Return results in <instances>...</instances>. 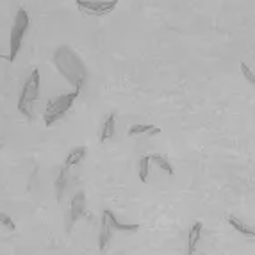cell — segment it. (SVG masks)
Listing matches in <instances>:
<instances>
[{
  "label": "cell",
  "instance_id": "6da1fadb",
  "mask_svg": "<svg viewBox=\"0 0 255 255\" xmlns=\"http://www.w3.org/2000/svg\"><path fill=\"white\" fill-rule=\"evenodd\" d=\"M54 63L59 70L61 75L66 79V81L72 82L75 88L81 90L86 82V66L81 61V57L75 54L70 47H59L55 52Z\"/></svg>",
  "mask_w": 255,
  "mask_h": 255
},
{
  "label": "cell",
  "instance_id": "7a4b0ae2",
  "mask_svg": "<svg viewBox=\"0 0 255 255\" xmlns=\"http://www.w3.org/2000/svg\"><path fill=\"white\" fill-rule=\"evenodd\" d=\"M39 90H41V75L39 70H32L30 75L23 82L20 98H18V111L25 116L27 120H32V113H34V104L39 97Z\"/></svg>",
  "mask_w": 255,
  "mask_h": 255
},
{
  "label": "cell",
  "instance_id": "3957f363",
  "mask_svg": "<svg viewBox=\"0 0 255 255\" xmlns=\"http://www.w3.org/2000/svg\"><path fill=\"white\" fill-rule=\"evenodd\" d=\"M30 25V18L27 13L25 7H20L16 11L13 18V23H11V32H9V54H7V61L13 63L18 57L21 50V45H23V38H25L27 30Z\"/></svg>",
  "mask_w": 255,
  "mask_h": 255
},
{
  "label": "cell",
  "instance_id": "277c9868",
  "mask_svg": "<svg viewBox=\"0 0 255 255\" xmlns=\"http://www.w3.org/2000/svg\"><path fill=\"white\" fill-rule=\"evenodd\" d=\"M79 93H81V90L75 88L73 91H68V93L57 95V97L50 98V102L47 104L45 113H43V122H45V125L52 127L54 124H57V122L72 109L73 102H75V98L79 97Z\"/></svg>",
  "mask_w": 255,
  "mask_h": 255
},
{
  "label": "cell",
  "instance_id": "5b68a950",
  "mask_svg": "<svg viewBox=\"0 0 255 255\" xmlns=\"http://www.w3.org/2000/svg\"><path fill=\"white\" fill-rule=\"evenodd\" d=\"M75 4L84 16H104L115 11L118 0H75Z\"/></svg>",
  "mask_w": 255,
  "mask_h": 255
},
{
  "label": "cell",
  "instance_id": "8992f818",
  "mask_svg": "<svg viewBox=\"0 0 255 255\" xmlns=\"http://www.w3.org/2000/svg\"><path fill=\"white\" fill-rule=\"evenodd\" d=\"M86 211H88V205H86V195L82 191L75 193L73 198L70 200V209H68V216H66V230L72 232L73 225L77 221H81L86 216Z\"/></svg>",
  "mask_w": 255,
  "mask_h": 255
},
{
  "label": "cell",
  "instance_id": "52a82bcc",
  "mask_svg": "<svg viewBox=\"0 0 255 255\" xmlns=\"http://www.w3.org/2000/svg\"><path fill=\"white\" fill-rule=\"evenodd\" d=\"M102 218L107 221V225L111 227L113 230H118V232H136L139 230V225L137 223H122V221L116 218V214L109 209H106L102 214Z\"/></svg>",
  "mask_w": 255,
  "mask_h": 255
},
{
  "label": "cell",
  "instance_id": "ba28073f",
  "mask_svg": "<svg viewBox=\"0 0 255 255\" xmlns=\"http://www.w3.org/2000/svg\"><path fill=\"white\" fill-rule=\"evenodd\" d=\"M202 221H195L189 230V236H187V254L189 255H195L196 248H198V243H200L202 238Z\"/></svg>",
  "mask_w": 255,
  "mask_h": 255
},
{
  "label": "cell",
  "instance_id": "9c48e42d",
  "mask_svg": "<svg viewBox=\"0 0 255 255\" xmlns=\"http://www.w3.org/2000/svg\"><path fill=\"white\" fill-rule=\"evenodd\" d=\"M111 241H113V229L102 218V227H100V234H98V250H100V254H106Z\"/></svg>",
  "mask_w": 255,
  "mask_h": 255
},
{
  "label": "cell",
  "instance_id": "30bf717a",
  "mask_svg": "<svg viewBox=\"0 0 255 255\" xmlns=\"http://www.w3.org/2000/svg\"><path fill=\"white\" fill-rule=\"evenodd\" d=\"M66 187H68V170L63 166L59 170L57 179H55V200L57 202L63 200V195H64V191H66Z\"/></svg>",
  "mask_w": 255,
  "mask_h": 255
},
{
  "label": "cell",
  "instance_id": "8fae6325",
  "mask_svg": "<svg viewBox=\"0 0 255 255\" xmlns=\"http://www.w3.org/2000/svg\"><path fill=\"white\" fill-rule=\"evenodd\" d=\"M86 155H88V148L86 146H77V148H73L72 152L68 153V157H66V161H64V168L66 170H70L72 166L79 164L81 161H84Z\"/></svg>",
  "mask_w": 255,
  "mask_h": 255
},
{
  "label": "cell",
  "instance_id": "7c38bea8",
  "mask_svg": "<svg viewBox=\"0 0 255 255\" xmlns=\"http://www.w3.org/2000/svg\"><path fill=\"white\" fill-rule=\"evenodd\" d=\"M115 127H116V115L115 113H111L106 120H104V125L100 128V141L106 143L109 137L115 136Z\"/></svg>",
  "mask_w": 255,
  "mask_h": 255
},
{
  "label": "cell",
  "instance_id": "4fadbf2b",
  "mask_svg": "<svg viewBox=\"0 0 255 255\" xmlns=\"http://www.w3.org/2000/svg\"><path fill=\"white\" fill-rule=\"evenodd\" d=\"M229 225L232 227V229L236 230V232H239L241 236H245V238H255V230L252 229V227H248L247 223H243L239 218L236 216H229Z\"/></svg>",
  "mask_w": 255,
  "mask_h": 255
},
{
  "label": "cell",
  "instance_id": "5bb4252c",
  "mask_svg": "<svg viewBox=\"0 0 255 255\" xmlns=\"http://www.w3.org/2000/svg\"><path fill=\"white\" fill-rule=\"evenodd\" d=\"M161 128L155 127V125H132L128 128V136L130 137H136L141 136V134H148V136H153V134H159Z\"/></svg>",
  "mask_w": 255,
  "mask_h": 255
},
{
  "label": "cell",
  "instance_id": "9a60e30c",
  "mask_svg": "<svg viewBox=\"0 0 255 255\" xmlns=\"http://www.w3.org/2000/svg\"><path fill=\"white\" fill-rule=\"evenodd\" d=\"M152 161L155 162V164L161 168L164 173H168V175H173L175 173V170H173V166H171V162L168 161V159L164 157V155H161V153H152Z\"/></svg>",
  "mask_w": 255,
  "mask_h": 255
},
{
  "label": "cell",
  "instance_id": "2e32d148",
  "mask_svg": "<svg viewBox=\"0 0 255 255\" xmlns=\"http://www.w3.org/2000/svg\"><path fill=\"white\" fill-rule=\"evenodd\" d=\"M150 162H152V155H143V157L139 159V179H141V182H146V180H148Z\"/></svg>",
  "mask_w": 255,
  "mask_h": 255
},
{
  "label": "cell",
  "instance_id": "e0dca14e",
  "mask_svg": "<svg viewBox=\"0 0 255 255\" xmlns=\"http://www.w3.org/2000/svg\"><path fill=\"white\" fill-rule=\"evenodd\" d=\"M0 227H4L5 230H9V232H14L16 230V223H14V220L9 214L2 213L0 211Z\"/></svg>",
  "mask_w": 255,
  "mask_h": 255
},
{
  "label": "cell",
  "instance_id": "ac0fdd59",
  "mask_svg": "<svg viewBox=\"0 0 255 255\" xmlns=\"http://www.w3.org/2000/svg\"><path fill=\"white\" fill-rule=\"evenodd\" d=\"M241 72H243V75H245V79H247L250 84H255V73L248 68L247 63H241Z\"/></svg>",
  "mask_w": 255,
  "mask_h": 255
}]
</instances>
